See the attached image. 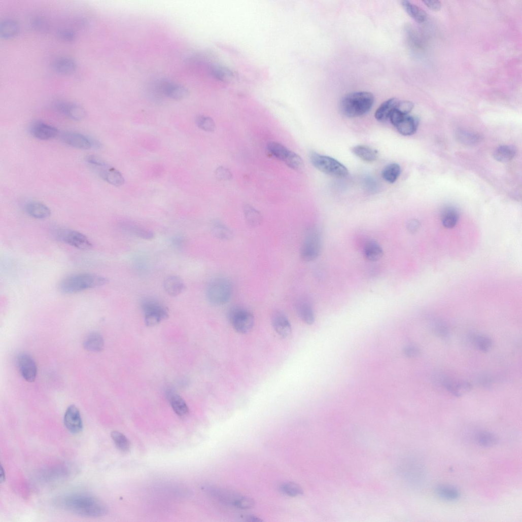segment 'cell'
<instances>
[{"mask_svg": "<svg viewBox=\"0 0 522 522\" xmlns=\"http://www.w3.org/2000/svg\"><path fill=\"white\" fill-rule=\"evenodd\" d=\"M424 4L432 11H438L441 8V4L438 1H424Z\"/></svg>", "mask_w": 522, "mask_h": 522, "instance_id": "51", "label": "cell"}, {"mask_svg": "<svg viewBox=\"0 0 522 522\" xmlns=\"http://www.w3.org/2000/svg\"><path fill=\"white\" fill-rule=\"evenodd\" d=\"M460 214L456 208L448 206L444 208L441 215V222L446 229L454 228L458 223Z\"/></svg>", "mask_w": 522, "mask_h": 522, "instance_id": "27", "label": "cell"}, {"mask_svg": "<svg viewBox=\"0 0 522 522\" xmlns=\"http://www.w3.org/2000/svg\"><path fill=\"white\" fill-rule=\"evenodd\" d=\"M216 177L222 180H229L232 177L231 172L223 167H219L216 171Z\"/></svg>", "mask_w": 522, "mask_h": 522, "instance_id": "48", "label": "cell"}, {"mask_svg": "<svg viewBox=\"0 0 522 522\" xmlns=\"http://www.w3.org/2000/svg\"><path fill=\"white\" fill-rule=\"evenodd\" d=\"M163 287L166 293L172 297L180 295L186 288L184 281L177 275L167 276L163 282Z\"/></svg>", "mask_w": 522, "mask_h": 522, "instance_id": "22", "label": "cell"}, {"mask_svg": "<svg viewBox=\"0 0 522 522\" xmlns=\"http://www.w3.org/2000/svg\"><path fill=\"white\" fill-rule=\"evenodd\" d=\"M159 89L166 96L177 100L186 97L189 93L188 89L184 86L169 82H161Z\"/></svg>", "mask_w": 522, "mask_h": 522, "instance_id": "20", "label": "cell"}, {"mask_svg": "<svg viewBox=\"0 0 522 522\" xmlns=\"http://www.w3.org/2000/svg\"><path fill=\"white\" fill-rule=\"evenodd\" d=\"M419 227L420 223L416 220H411L407 224V229L410 233H415Z\"/></svg>", "mask_w": 522, "mask_h": 522, "instance_id": "52", "label": "cell"}, {"mask_svg": "<svg viewBox=\"0 0 522 522\" xmlns=\"http://www.w3.org/2000/svg\"><path fill=\"white\" fill-rule=\"evenodd\" d=\"M60 37L64 40L69 41L74 39L75 35L69 31H63L60 33Z\"/></svg>", "mask_w": 522, "mask_h": 522, "instance_id": "53", "label": "cell"}, {"mask_svg": "<svg viewBox=\"0 0 522 522\" xmlns=\"http://www.w3.org/2000/svg\"><path fill=\"white\" fill-rule=\"evenodd\" d=\"M272 324L275 331L281 337L286 338L292 333L291 324L284 312L276 311L272 317Z\"/></svg>", "mask_w": 522, "mask_h": 522, "instance_id": "19", "label": "cell"}, {"mask_svg": "<svg viewBox=\"0 0 522 522\" xmlns=\"http://www.w3.org/2000/svg\"><path fill=\"white\" fill-rule=\"evenodd\" d=\"M383 250L380 245L375 241H369L364 248V257L370 261L379 260L383 256Z\"/></svg>", "mask_w": 522, "mask_h": 522, "instance_id": "29", "label": "cell"}, {"mask_svg": "<svg viewBox=\"0 0 522 522\" xmlns=\"http://www.w3.org/2000/svg\"><path fill=\"white\" fill-rule=\"evenodd\" d=\"M29 132L33 137L41 141L54 139L60 133L56 128L42 121L33 123L29 128Z\"/></svg>", "mask_w": 522, "mask_h": 522, "instance_id": "17", "label": "cell"}, {"mask_svg": "<svg viewBox=\"0 0 522 522\" xmlns=\"http://www.w3.org/2000/svg\"><path fill=\"white\" fill-rule=\"evenodd\" d=\"M374 97L372 93L360 91L345 95L340 103L342 113L349 118H356L367 114L372 108Z\"/></svg>", "mask_w": 522, "mask_h": 522, "instance_id": "3", "label": "cell"}, {"mask_svg": "<svg viewBox=\"0 0 522 522\" xmlns=\"http://www.w3.org/2000/svg\"><path fill=\"white\" fill-rule=\"evenodd\" d=\"M54 109L58 113L74 121H81L86 117L84 109L75 103L58 101L55 104Z\"/></svg>", "mask_w": 522, "mask_h": 522, "instance_id": "16", "label": "cell"}, {"mask_svg": "<svg viewBox=\"0 0 522 522\" xmlns=\"http://www.w3.org/2000/svg\"><path fill=\"white\" fill-rule=\"evenodd\" d=\"M168 397L172 409L178 415L184 416L188 413V406L181 396L176 394L170 393Z\"/></svg>", "mask_w": 522, "mask_h": 522, "instance_id": "34", "label": "cell"}, {"mask_svg": "<svg viewBox=\"0 0 522 522\" xmlns=\"http://www.w3.org/2000/svg\"><path fill=\"white\" fill-rule=\"evenodd\" d=\"M92 168L96 170L101 179L113 186L120 187L125 183V179L122 174L104 161L99 165Z\"/></svg>", "mask_w": 522, "mask_h": 522, "instance_id": "13", "label": "cell"}, {"mask_svg": "<svg viewBox=\"0 0 522 522\" xmlns=\"http://www.w3.org/2000/svg\"><path fill=\"white\" fill-rule=\"evenodd\" d=\"M212 231L215 237L223 240H231L233 237V233L222 222L215 220L212 224Z\"/></svg>", "mask_w": 522, "mask_h": 522, "instance_id": "32", "label": "cell"}, {"mask_svg": "<svg viewBox=\"0 0 522 522\" xmlns=\"http://www.w3.org/2000/svg\"><path fill=\"white\" fill-rule=\"evenodd\" d=\"M296 309L299 318L305 324L310 325L314 323L315 312L308 301L305 299L299 300L296 304Z\"/></svg>", "mask_w": 522, "mask_h": 522, "instance_id": "23", "label": "cell"}, {"mask_svg": "<svg viewBox=\"0 0 522 522\" xmlns=\"http://www.w3.org/2000/svg\"><path fill=\"white\" fill-rule=\"evenodd\" d=\"M54 67L55 71L59 73L68 74L72 73L75 71L76 64L71 59L61 58L55 62Z\"/></svg>", "mask_w": 522, "mask_h": 522, "instance_id": "36", "label": "cell"}, {"mask_svg": "<svg viewBox=\"0 0 522 522\" xmlns=\"http://www.w3.org/2000/svg\"><path fill=\"white\" fill-rule=\"evenodd\" d=\"M245 215L248 224L252 227H257L261 222V214L250 205H247L245 208Z\"/></svg>", "mask_w": 522, "mask_h": 522, "instance_id": "40", "label": "cell"}, {"mask_svg": "<svg viewBox=\"0 0 522 522\" xmlns=\"http://www.w3.org/2000/svg\"><path fill=\"white\" fill-rule=\"evenodd\" d=\"M281 491L291 497H296L303 494L302 489L295 483L289 482H285L280 486Z\"/></svg>", "mask_w": 522, "mask_h": 522, "instance_id": "44", "label": "cell"}, {"mask_svg": "<svg viewBox=\"0 0 522 522\" xmlns=\"http://www.w3.org/2000/svg\"><path fill=\"white\" fill-rule=\"evenodd\" d=\"M419 125V119L407 115L404 116L395 127L401 135L410 136L415 132Z\"/></svg>", "mask_w": 522, "mask_h": 522, "instance_id": "24", "label": "cell"}, {"mask_svg": "<svg viewBox=\"0 0 522 522\" xmlns=\"http://www.w3.org/2000/svg\"><path fill=\"white\" fill-rule=\"evenodd\" d=\"M477 440L479 444L484 447H491L496 444L497 439L494 434L486 432L480 433Z\"/></svg>", "mask_w": 522, "mask_h": 522, "instance_id": "45", "label": "cell"}, {"mask_svg": "<svg viewBox=\"0 0 522 522\" xmlns=\"http://www.w3.org/2000/svg\"><path fill=\"white\" fill-rule=\"evenodd\" d=\"M443 387L451 394L460 397L469 392L472 389V385L466 381H456L450 378L446 379Z\"/></svg>", "mask_w": 522, "mask_h": 522, "instance_id": "25", "label": "cell"}, {"mask_svg": "<svg viewBox=\"0 0 522 522\" xmlns=\"http://www.w3.org/2000/svg\"><path fill=\"white\" fill-rule=\"evenodd\" d=\"M321 246L322 240L319 231L314 228L309 229L300 248L301 258L307 262L315 260L320 254Z\"/></svg>", "mask_w": 522, "mask_h": 522, "instance_id": "10", "label": "cell"}, {"mask_svg": "<svg viewBox=\"0 0 522 522\" xmlns=\"http://www.w3.org/2000/svg\"><path fill=\"white\" fill-rule=\"evenodd\" d=\"M208 490L212 496L226 505L241 509H250L255 505L253 499L233 492L218 488Z\"/></svg>", "mask_w": 522, "mask_h": 522, "instance_id": "9", "label": "cell"}, {"mask_svg": "<svg viewBox=\"0 0 522 522\" xmlns=\"http://www.w3.org/2000/svg\"><path fill=\"white\" fill-rule=\"evenodd\" d=\"M83 346L87 351L94 353L100 352L103 350L104 346L103 338L97 333H90L85 338Z\"/></svg>", "mask_w": 522, "mask_h": 522, "instance_id": "28", "label": "cell"}, {"mask_svg": "<svg viewBox=\"0 0 522 522\" xmlns=\"http://www.w3.org/2000/svg\"><path fill=\"white\" fill-rule=\"evenodd\" d=\"M55 502L58 507L82 516H101L108 511L107 505L101 500L88 494L64 495L58 497Z\"/></svg>", "mask_w": 522, "mask_h": 522, "instance_id": "1", "label": "cell"}, {"mask_svg": "<svg viewBox=\"0 0 522 522\" xmlns=\"http://www.w3.org/2000/svg\"><path fill=\"white\" fill-rule=\"evenodd\" d=\"M228 319L233 328L240 334L249 333L254 326L255 320L252 312L242 306L232 307L229 311Z\"/></svg>", "mask_w": 522, "mask_h": 522, "instance_id": "8", "label": "cell"}, {"mask_svg": "<svg viewBox=\"0 0 522 522\" xmlns=\"http://www.w3.org/2000/svg\"><path fill=\"white\" fill-rule=\"evenodd\" d=\"M399 100L394 97L389 99L383 102L377 110L375 114L376 119L380 122H384L389 119L391 114L396 109Z\"/></svg>", "mask_w": 522, "mask_h": 522, "instance_id": "26", "label": "cell"}, {"mask_svg": "<svg viewBox=\"0 0 522 522\" xmlns=\"http://www.w3.org/2000/svg\"><path fill=\"white\" fill-rule=\"evenodd\" d=\"M247 518H248V521H252V522H253V521H262V520L261 519H260L258 517H256V516H254V515L249 516L247 517Z\"/></svg>", "mask_w": 522, "mask_h": 522, "instance_id": "56", "label": "cell"}, {"mask_svg": "<svg viewBox=\"0 0 522 522\" xmlns=\"http://www.w3.org/2000/svg\"><path fill=\"white\" fill-rule=\"evenodd\" d=\"M18 26L13 21L4 22L0 27V33L4 39H10L14 37L18 32Z\"/></svg>", "mask_w": 522, "mask_h": 522, "instance_id": "39", "label": "cell"}, {"mask_svg": "<svg viewBox=\"0 0 522 522\" xmlns=\"http://www.w3.org/2000/svg\"><path fill=\"white\" fill-rule=\"evenodd\" d=\"M267 150L272 156L285 162L292 169L297 170L303 169L304 163L301 158L285 146L277 143L271 142L267 145Z\"/></svg>", "mask_w": 522, "mask_h": 522, "instance_id": "11", "label": "cell"}, {"mask_svg": "<svg viewBox=\"0 0 522 522\" xmlns=\"http://www.w3.org/2000/svg\"><path fill=\"white\" fill-rule=\"evenodd\" d=\"M401 5L407 13L416 22L419 23H424L427 19L426 13L408 1H403Z\"/></svg>", "mask_w": 522, "mask_h": 522, "instance_id": "30", "label": "cell"}, {"mask_svg": "<svg viewBox=\"0 0 522 522\" xmlns=\"http://www.w3.org/2000/svg\"><path fill=\"white\" fill-rule=\"evenodd\" d=\"M17 364L22 377L28 382H33L38 374V368L34 359L26 353L20 354L17 358Z\"/></svg>", "mask_w": 522, "mask_h": 522, "instance_id": "14", "label": "cell"}, {"mask_svg": "<svg viewBox=\"0 0 522 522\" xmlns=\"http://www.w3.org/2000/svg\"><path fill=\"white\" fill-rule=\"evenodd\" d=\"M186 243V239L183 236H174L171 240V244L173 248L178 249H182Z\"/></svg>", "mask_w": 522, "mask_h": 522, "instance_id": "50", "label": "cell"}, {"mask_svg": "<svg viewBox=\"0 0 522 522\" xmlns=\"http://www.w3.org/2000/svg\"><path fill=\"white\" fill-rule=\"evenodd\" d=\"M470 340L476 347L483 352H488L493 346V341L485 335L473 334L470 337Z\"/></svg>", "mask_w": 522, "mask_h": 522, "instance_id": "37", "label": "cell"}, {"mask_svg": "<svg viewBox=\"0 0 522 522\" xmlns=\"http://www.w3.org/2000/svg\"><path fill=\"white\" fill-rule=\"evenodd\" d=\"M147 326L153 327L168 317V311L160 301L153 298H146L141 302Z\"/></svg>", "mask_w": 522, "mask_h": 522, "instance_id": "6", "label": "cell"}, {"mask_svg": "<svg viewBox=\"0 0 522 522\" xmlns=\"http://www.w3.org/2000/svg\"><path fill=\"white\" fill-rule=\"evenodd\" d=\"M111 436L117 447L123 452H128L130 449V443L126 437L118 431L112 432Z\"/></svg>", "mask_w": 522, "mask_h": 522, "instance_id": "41", "label": "cell"}, {"mask_svg": "<svg viewBox=\"0 0 522 522\" xmlns=\"http://www.w3.org/2000/svg\"><path fill=\"white\" fill-rule=\"evenodd\" d=\"M0 473H0V481H1V483H4L6 480V474L3 465H1V472Z\"/></svg>", "mask_w": 522, "mask_h": 522, "instance_id": "54", "label": "cell"}, {"mask_svg": "<svg viewBox=\"0 0 522 522\" xmlns=\"http://www.w3.org/2000/svg\"><path fill=\"white\" fill-rule=\"evenodd\" d=\"M66 429L73 434L80 433L83 429V424L80 412L75 405H71L66 409L63 419Z\"/></svg>", "mask_w": 522, "mask_h": 522, "instance_id": "15", "label": "cell"}, {"mask_svg": "<svg viewBox=\"0 0 522 522\" xmlns=\"http://www.w3.org/2000/svg\"><path fill=\"white\" fill-rule=\"evenodd\" d=\"M401 168L397 163H392L387 165L382 172L384 179L390 183H394L399 177Z\"/></svg>", "mask_w": 522, "mask_h": 522, "instance_id": "38", "label": "cell"}, {"mask_svg": "<svg viewBox=\"0 0 522 522\" xmlns=\"http://www.w3.org/2000/svg\"><path fill=\"white\" fill-rule=\"evenodd\" d=\"M310 160L317 169L331 176L342 178L349 174L347 168L332 157L313 152L310 154Z\"/></svg>", "mask_w": 522, "mask_h": 522, "instance_id": "5", "label": "cell"}, {"mask_svg": "<svg viewBox=\"0 0 522 522\" xmlns=\"http://www.w3.org/2000/svg\"><path fill=\"white\" fill-rule=\"evenodd\" d=\"M52 236L56 240L67 244L77 249L86 250L91 248L89 239L79 232L62 227L54 228Z\"/></svg>", "mask_w": 522, "mask_h": 522, "instance_id": "7", "label": "cell"}, {"mask_svg": "<svg viewBox=\"0 0 522 522\" xmlns=\"http://www.w3.org/2000/svg\"><path fill=\"white\" fill-rule=\"evenodd\" d=\"M233 288L231 282L225 277H218L208 284L206 289L207 300L215 305H222L231 298Z\"/></svg>", "mask_w": 522, "mask_h": 522, "instance_id": "4", "label": "cell"}, {"mask_svg": "<svg viewBox=\"0 0 522 522\" xmlns=\"http://www.w3.org/2000/svg\"><path fill=\"white\" fill-rule=\"evenodd\" d=\"M195 123L199 128L204 131L213 132L216 130V124L210 117L199 116L196 118Z\"/></svg>", "mask_w": 522, "mask_h": 522, "instance_id": "42", "label": "cell"}, {"mask_svg": "<svg viewBox=\"0 0 522 522\" xmlns=\"http://www.w3.org/2000/svg\"><path fill=\"white\" fill-rule=\"evenodd\" d=\"M25 208L27 214L36 219H46L51 215L50 208L45 204L38 201H29L26 204Z\"/></svg>", "mask_w": 522, "mask_h": 522, "instance_id": "21", "label": "cell"}, {"mask_svg": "<svg viewBox=\"0 0 522 522\" xmlns=\"http://www.w3.org/2000/svg\"><path fill=\"white\" fill-rule=\"evenodd\" d=\"M106 277L95 274L81 273L68 276L60 283L59 290L65 294L78 293L90 289L97 288L108 284Z\"/></svg>", "mask_w": 522, "mask_h": 522, "instance_id": "2", "label": "cell"}, {"mask_svg": "<svg viewBox=\"0 0 522 522\" xmlns=\"http://www.w3.org/2000/svg\"><path fill=\"white\" fill-rule=\"evenodd\" d=\"M59 136L65 144L76 149L89 150L94 148L98 149L101 147V144L97 140L80 133L66 131L60 133Z\"/></svg>", "mask_w": 522, "mask_h": 522, "instance_id": "12", "label": "cell"}, {"mask_svg": "<svg viewBox=\"0 0 522 522\" xmlns=\"http://www.w3.org/2000/svg\"><path fill=\"white\" fill-rule=\"evenodd\" d=\"M457 138L462 143L467 145H473L480 141V137L476 134L465 130L457 133Z\"/></svg>", "mask_w": 522, "mask_h": 522, "instance_id": "43", "label": "cell"}, {"mask_svg": "<svg viewBox=\"0 0 522 522\" xmlns=\"http://www.w3.org/2000/svg\"><path fill=\"white\" fill-rule=\"evenodd\" d=\"M480 383L484 386H489L491 384V379L488 377H484L480 380Z\"/></svg>", "mask_w": 522, "mask_h": 522, "instance_id": "55", "label": "cell"}, {"mask_svg": "<svg viewBox=\"0 0 522 522\" xmlns=\"http://www.w3.org/2000/svg\"><path fill=\"white\" fill-rule=\"evenodd\" d=\"M120 227L123 231L144 240H150L155 237L152 231L131 221H123Z\"/></svg>", "mask_w": 522, "mask_h": 522, "instance_id": "18", "label": "cell"}, {"mask_svg": "<svg viewBox=\"0 0 522 522\" xmlns=\"http://www.w3.org/2000/svg\"><path fill=\"white\" fill-rule=\"evenodd\" d=\"M433 329L436 334L443 339L449 337V331L447 326L443 322L437 321L433 325Z\"/></svg>", "mask_w": 522, "mask_h": 522, "instance_id": "46", "label": "cell"}, {"mask_svg": "<svg viewBox=\"0 0 522 522\" xmlns=\"http://www.w3.org/2000/svg\"><path fill=\"white\" fill-rule=\"evenodd\" d=\"M413 108V105L411 102L406 100H399L396 110L404 115H408L412 111Z\"/></svg>", "mask_w": 522, "mask_h": 522, "instance_id": "47", "label": "cell"}, {"mask_svg": "<svg viewBox=\"0 0 522 522\" xmlns=\"http://www.w3.org/2000/svg\"><path fill=\"white\" fill-rule=\"evenodd\" d=\"M352 152L356 156L364 161L373 162L377 158V151L366 146H356L353 148Z\"/></svg>", "mask_w": 522, "mask_h": 522, "instance_id": "31", "label": "cell"}, {"mask_svg": "<svg viewBox=\"0 0 522 522\" xmlns=\"http://www.w3.org/2000/svg\"><path fill=\"white\" fill-rule=\"evenodd\" d=\"M420 350L416 346L413 345H409L404 349V355L408 358H415L420 354Z\"/></svg>", "mask_w": 522, "mask_h": 522, "instance_id": "49", "label": "cell"}, {"mask_svg": "<svg viewBox=\"0 0 522 522\" xmlns=\"http://www.w3.org/2000/svg\"><path fill=\"white\" fill-rule=\"evenodd\" d=\"M516 154L515 149L511 146H502L494 152V158L499 162H507L511 160Z\"/></svg>", "mask_w": 522, "mask_h": 522, "instance_id": "35", "label": "cell"}, {"mask_svg": "<svg viewBox=\"0 0 522 522\" xmlns=\"http://www.w3.org/2000/svg\"><path fill=\"white\" fill-rule=\"evenodd\" d=\"M438 496L442 499L454 501L457 500L460 496L459 491L455 487L449 485H440L436 489Z\"/></svg>", "mask_w": 522, "mask_h": 522, "instance_id": "33", "label": "cell"}]
</instances>
